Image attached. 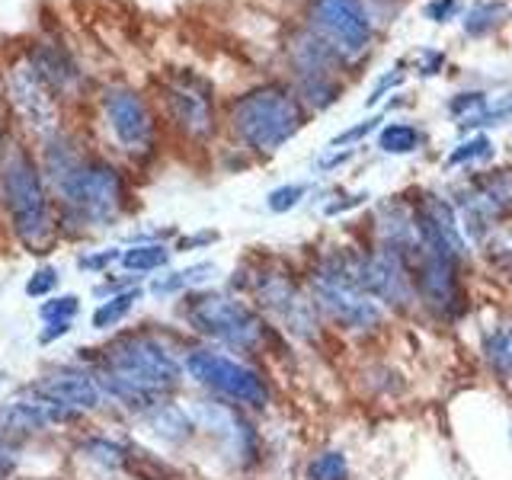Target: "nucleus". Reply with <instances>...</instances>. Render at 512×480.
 <instances>
[{"label":"nucleus","mask_w":512,"mask_h":480,"mask_svg":"<svg viewBox=\"0 0 512 480\" xmlns=\"http://www.w3.org/2000/svg\"><path fill=\"white\" fill-rule=\"evenodd\" d=\"M48 176L55 180L64 205L93 228H106L122 215L125 183L106 160L80 157L68 141H58L48 148Z\"/></svg>","instance_id":"nucleus-1"},{"label":"nucleus","mask_w":512,"mask_h":480,"mask_svg":"<svg viewBox=\"0 0 512 480\" xmlns=\"http://www.w3.org/2000/svg\"><path fill=\"white\" fill-rule=\"evenodd\" d=\"M183 368L151 336H125L106 352V391L125 407H154L160 394L180 384Z\"/></svg>","instance_id":"nucleus-2"},{"label":"nucleus","mask_w":512,"mask_h":480,"mask_svg":"<svg viewBox=\"0 0 512 480\" xmlns=\"http://www.w3.org/2000/svg\"><path fill=\"white\" fill-rule=\"evenodd\" d=\"M0 199L10 218L13 234L32 253H45L52 244V208H48V189L39 164L23 148H10L0 164Z\"/></svg>","instance_id":"nucleus-3"},{"label":"nucleus","mask_w":512,"mask_h":480,"mask_svg":"<svg viewBox=\"0 0 512 480\" xmlns=\"http://www.w3.org/2000/svg\"><path fill=\"white\" fill-rule=\"evenodd\" d=\"M304 125V106L282 84L253 87L231 103V128L247 148L272 154L292 141Z\"/></svg>","instance_id":"nucleus-4"},{"label":"nucleus","mask_w":512,"mask_h":480,"mask_svg":"<svg viewBox=\"0 0 512 480\" xmlns=\"http://www.w3.org/2000/svg\"><path fill=\"white\" fill-rule=\"evenodd\" d=\"M192 330H199L212 340L234 346V349H260L266 343V324L263 317L244 301L218 292L192 295L183 308Z\"/></svg>","instance_id":"nucleus-5"},{"label":"nucleus","mask_w":512,"mask_h":480,"mask_svg":"<svg viewBox=\"0 0 512 480\" xmlns=\"http://www.w3.org/2000/svg\"><path fill=\"white\" fill-rule=\"evenodd\" d=\"M311 32L324 39L340 61H356L372 45V20L362 0H314L311 4Z\"/></svg>","instance_id":"nucleus-6"},{"label":"nucleus","mask_w":512,"mask_h":480,"mask_svg":"<svg viewBox=\"0 0 512 480\" xmlns=\"http://www.w3.org/2000/svg\"><path fill=\"white\" fill-rule=\"evenodd\" d=\"M170 122L186 138L205 141L215 135V90L196 71H170L160 84Z\"/></svg>","instance_id":"nucleus-7"},{"label":"nucleus","mask_w":512,"mask_h":480,"mask_svg":"<svg viewBox=\"0 0 512 480\" xmlns=\"http://www.w3.org/2000/svg\"><path fill=\"white\" fill-rule=\"evenodd\" d=\"M186 372L196 378L205 388L218 391L221 397H231L234 404L244 407H266L269 404V388L266 381L247 368L244 362L221 356V352H189L186 359Z\"/></svg>","instance_id":"nucleus-8"},{"label":"nucleus","mask_w":512,"mask_h":480,"mask_svg":"<svg viewBox=\"0 0 512 480\" xmlns=\"http://www.w3.org/2000/svg\"><path fill=\"white\" fill-rule=\"evenodd\" d=\"M7 96L16 116L32 135L52 138L58 132V93L48 87V80L29 58H20L7 71Z\"/></svg>","instance_id":"nucleus-9"},{"label":"nucleus","mask_w":512,"mask_h":480,"mask_svg":"<svg viewBox=\"0 0 512 480\" xmlns=\"http://www.w3.org/2000/svg\"><path fill=\"white\" fill-rule=\"evenodd\" d=\"M103 116L112 138L128 154L148 157L157 141V122L151 116L144 96L132 87H106L103 90Z\"/></svg>","instance_id":"nucleus-10"},{"label":"nucleus","mask_w":512,"mask_h":480,"mask_svg":"<svg viewBox=\"0 0 512 480\" xmlns=\"http://www.w3.org/2000/svg\"><path fill=\"white\" fill-rule=\"evenodd\" d=\"M256 298L263 308L279 320V324L295 333L298 340H314L317 336V308L301 288L282 276V272H263L256 279Z\"/></svg>","instance_id":"nucleus-11"},{"label":"nucleus","mask_w":512,"mask_h":480,"mask_svg":"<svg viewBox=\"0 0 512 480\" xmlns=\"http://www.w3.org/2000/svg\"><path fill=\"white\" fill-rule=\"evenodd\" d=\"M311 301L320 314L343 330H375L384 317L381 304L375 298H368L356 292V288L324 279V276H311Z\"/></svg>","instance_id":"nucleus-12"},{"label":"nucleus","mask_w":512,"mask_h":480,"mask_svg":"<svg viewBox=\"0 0 512 480\" xmlns=\"http://www.w3.org/2000/svg\"><path fill=\"white\" fill-rule=\"evenodd\" d=\"M74 410L55 404L45 394L36 391V397H16L0 410V429L4 432H39L52 423L71 420Z\"/></svg>","instance_id":"nucleus-13"},{"label":"nucleus","mask_w":512,"mask_h":480,"mask_svg":"<svg viewBox=\"0 0 512 480\" xmlns=\"http://www.w3.org/2000/svg\"><path fill=\"white\" fill-rule=\"evenodd\" d=\"M36 391L68 410H93L100 404V384L77 368H58V372L45 375Z\"/></svg>","instance_id":"nucleus-14"},{"label":"nucleus","mask_w":512,"mask_h":480,"mask_svg":"<svg viewBox=\"0 0 512 480\" xmlns=\"http://www.w3.org/2000/svg\"><path fill=\"white\" fill-rule=\"evenodd\" d=\"M26 58L36 64L39 74L48 80V87H52L55 93H71L74 87H80V80H84V74H80L74 58L58 45H45L42 42V45L32 48Z\"/></svg>","instance_id":"nucleus-15"},{"label":"nucleus","mask_w":512,"mask_h":480,"mask_svg":"<svg viewBox=\"0 0 512 480\" xmlns=\"http://www.w3.org/2000/svg\"><path fill=\"white\" fill-rule=\"evenodd\" d=\"M420 144H423V132L410 122H391L378 135V148L384 154H413L420 151Z\"/></svg>","instance_id":"nucleus-16"},{"label":"nucleus","mask_w":512,"mask_h":480,"mask_svg":"<svg viewBox=\"0 0 512 480\" xmlns=\"http://www.w3.org/2000/svg\"><path fill=\"white\" fill-rule=\"evenodd\" d=\"M484 356L490 362V368L500 378L512 375V324L506 327H496L493 333H487L484 340Z\"/></svg>","instance_id":"nucleus-17"},{"label":"nucleus","mask_w":512,"mask_h":480,"mask_svg":"<svg viewBox=\"0 0 512 480\" xmlns=\"http://www.w3.org/2000/svg\"><path fill=\"white\" fill-rule=\"evenodd\" d=\"M506 16V7L500 4V0H484V4H477L474 10L464 13V32H468L471 39H484L490 36V32L503 23Z\"/></svg>","instance_id":"nucleus-18"},{"label":"nucleus","mask_w":512,"mask_h":480,"mask_svg":"<svg viewBox=\"0 0 512 480\" xmlns=\"http://www.w3.org/2000/svg\"><path fill=\"white\" fill-rule=\"evenodd\" d=\"M212 276H215V266L212 263H199V266H189L183 272H170V276L157 279L151 285V292L154 295H173V292H183V288H189V285H202L205 279H212Z\"/></svg>","instance_id":"nucleus-19"},{"label":"nucleus","mask_w":512,"mask_h":480,"mask_svg":"<svg viewBox=\"0 0 512 480\" xmlns=\"http://www.w3.org/2000/svg\"><path fill=\"white\" fill-rule=\"evenodd\" d=\"M138 298H141L138 288H128V292H122V295H112L109 301H103L100 308H96V314H93V327H96V330L116 327L119 320L135 308V301H138Z\"/></svg>","instance_id":"nucleus-20"},{"label":"nucleus","mask_w":512,"mask_h":480,"mask_svg":"<svg viewBox=\"0 0 512 480\" xmlns=\"http://www.w3.org/2000/svg\"><path fill=\"white\" fill-rule=\"evenodd\" d=\"M167 260H170V253L160 244H138L122 253V266L128 272H151V269L167 266Z\"/></svg>","instance_id":"nucleus-21"},{"label":"nucleus","mask_w":512,"mask_h":480,"mask_svg":"<svg viewBox=\"0 0 512 480\" xmlns=\"http://www.w3.org/2000/svg\"><path fill=\"white\" fill-rule=\"evenodd\" d=\"M487 96L484 93H458L452 103H448V112L458 119L461 128H477L480 116L487 112Z\"/></svg>","instance_id":"nucleus-22"},{"label":"nucleus","mask_w":512,"mask_h":480,"mask_svg":"<svg viewBox=\"0 0 512 480\" xmlns=\"http://www.w3.org/2000/svg\"><path fill=\"white\" fill-rule=\"evenodd\" d=\"M493 154V144L487 135H474L468 138L464 144H458V148L445 157V167L452 170V167H461V164H474V160H487Z\"/></svg>","instance_id":"nucleus-23"},{"label":"nucleus","mask_w":512,"mask_h":480,"mask_svg":"<svg viewBox=\"0 0 512 480\" xmlns=\"http://www.w3.org/2000/svg\"><path fill=\"white\" fill-rule=\"evenodd\" d=\"M308 480H349V464L340 452H324L311 461Z\"/></svg>","instance_id":"nucleus-24"},{"label":"nucleus","mask_w":512,"mask_h":480,"mask_svg":"<svg viewBox=\"0 0 512 480\" xmlns=\"http://www.w3.org/2000/svg\"><path fill=\"white\" fill-rule=\"evenodd\" d=\"M304 192H308V189H304L301 183H288V186L272 189V192H269V199H266L269 212H276V215L292 212V208L304 199Z\"/></svg>","instance_id":"nucleus-25"},{"label":"nucleus","mask_w":512,"mask_h":480,"mask_svg":"<svg viewBox=\"0 0 512 480\" xmlns=\"http://www.w3.org/2000/svg\"><path fill=\"white\" fill-rule=\"evenodd\" d=\"M77 308H80V304H77L74 295H61L55 301H45L42 304V317L52 320V324H58V320H71L77 314Z\"/></svg>","instance_id":"nucleus-26"},{"label":"nucleus","mask_w":512,"mask_h":480,"mask_svg":"<svg viewBox=\"0 0 512 480\" xmlns=\"http://www.w3.org/2000/svg\"><path fill=\"white\" fill-rule=\"evenodd\" d=\"M55 285H58V272L52 266H42L39 272H32V279L26 282V295L29 298H42V295L52 292Z\"/></svg>","instance_id":"nucleus-27"},{"label":"nucleus","mask_w":512,"mask_h":480,"mask_svg":"<svg viewBox=\"0 0 512 480\" xmlns=\"http://www.w3.org/2000/svg\"><path fill=\"white\" fill-rule=\"evenodd\" d=\"M378 116L375 119H365V122H359V125H352V128H346V132H340L333 141H330V148H343V144H356V141H362L368 132H375L378 128Z\"/></svg>","instance_id":"nucleus-28"},{"label":"nucleus","mask_w":512,"mask_h":480,"mask_svg":"<svg viewBox=\"0 0 512 480\" xmlns=\"http://www.w3.org/2000/svg\"><path fill=\"white\" fill-rule=\"evenodd\" d=\"M400 84H404V71H388V74H384L381 80H378V84H375V90H372V96H368V100H365V106H375V103H381L384 100V93H391L394 87H400Z\"/></svg>","instance_id":"nucleus-29"},{"label":"nucleus","mask_w":512,"mask_h":480,"mask_svg":"<svg viewBox=\"0 0 512 480\" xmlns=\"http://www.w3.org/2000/svg\"><path fill=\"white\" fill-rule=\"evenodd\" d=\"M458 13H461V0H432V4L426 7V16L436 23H448Z\"/></svg>","instance_id":"nucleus-30"},{"label":"nucleus","mask_w":512,"mask_h":480,"mask_svg":"<svg viewBox=\"0 0 512 480\" xmlns=\"http://www.w3.org/2000/svg\"><path fill=\"white\" fill-rule=\"evenodd\" d=\"M503 119H512V93H509V96H503L500 103L487 106V112H484V116H480V122H477V125H500Z\"/></svg>","instance_id":"nucleus-31"},{"label":"nucleus","mask_w":512,"mask_h":480,"mask_svg":"<svg viewBox=\"0 0 512 480\" xmlns=\"http://www.w3.org/2000/svg\"><path fill=\"white\" fill-rule=\"evenodd\" d=\"M442 61H445V58H442L439 52H426V55H423V64H420V74H423V77H432V74H439Z\"/></svg>","instance_id":"nucleus-32"},{"label":"nucleus","mask_w":512,"mask_h":480,"mask_svg":"<svg viewBox=\"0 0 512 480\" xmlns=\"http://www.w3.org/2000/svg\"><path fill=\"white\" fill-rule=\"evenodd\" d=\"M112 260H122V253H100V256H84V260H80V266L84 269H96V266H106V263H112Z\"/></svg>","instance_id":"nucleus-33"},{"label":"nucleus","mask_w":512,"mask_h":480,"mask_svg":"<svg viewBox=\"0 0 512 480\" xmlns=\"http://www.w3.org/2000/svg\"><path fill=\"white\" fill-rule=\"evenodd\" d=\"M71 330V320H58V324H48V330L42 333V343H52L55 336H64Z\"/></svg>","instance_id":"nucleus-34"},{"label":"nucleus","mask_w":512,"mask_h":480,"mask_svg":"<svg viewBox=\"0 0 512 480\" xmlns=\"http://www.w3.org/2000/svg\"><path fill=\"white\" fill-rule=\"evenodd\" d=\"M0 378H4V372H0Z\"/></svg>","instance_id":"nucleus-35"}]
</instances>
